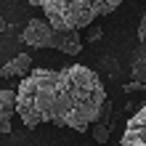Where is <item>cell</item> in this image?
Segmentation results:
<instances>
[{
    "label": "cell",
    "mask_w": 146,
    "mask_h": 146,
    "mask_svg": "<svg viewBox=\"0 0 146 146\" xmlns=\"http://www.w3.org/2000/svg\"><path fill=\"white\" fill-rule=\"evenodd\" d=\"M21 40L29 48H56L66 56H77L82 50V40L74 29H53L45 19H32L24 27Z\"/></svg>",
    "instance_id": "3"
},
{
    "label": "cell",
    "mask_w": 146,
    "mask_h": 146,
    "mask_svg": "<svg viewBox=\"0 0 146 146\" xmlns=\"http://www.w3.org/2000/svg\"><path fill=\"white\" fill-rule=\"evenodd\" d=\"M88 40H90V42H96V40H101V29H96V32H90V35H88Z\"/></svg>",
    "instance_id": "11"
},
{
    "label": "cell",
    "mask_w": 146,
    "mask_h": 146,
    "mask_svg": "<svg viewBox=\"0 0 146 146\" xmlns=\"http://www.w3.org/2000/svg\"><path fill=\"white\" fill-rule=\"evenodd\" d=\"M16 111V93L0 90V133H11V117Z\"/></svg>",
    "instance_id": "6"
},
{
    "label": "cell",
    "mask_w": 146,
    "mask_h": 146,
    "mask_svg": "<svg viewBox=\"0 0 146 146\" xmlns=\"http://www.w3.org/2000/svg\"><path fill=\"white\" fill-rule=\"evenodd\" d=\"M138 37H141V40H146V13L141 16V24H138Z\"/></svg>",
    "instance_id": "9"
},
{
    "label": "cell",
    "mask_w": 146,
    "mask_h": 146,
    "mask_svg": "<svg viewBox=\"0 0 146 146\" xmlns=\"http://www.w3.org/2000/svg\"><path fill=\"white\" fill-rule=\"evenodd\" d=\"M50 146H53V143H50Z\"/></svg>",
    "instance_id": "15"
},
{
    "label": "cell",
    "mask_w": 146,
    "mask_h": 146,
    "mask_svg": "<svg viewBox=\"0 0 146 146\" xmlns=\"http://www.w3.org/2000/svg\"><path fill=\"white\" fill-rule=\"evenodd\" d=\"M0 32H5V19L0 16Z\"/></svg>",
    "instance_id": "12"
},
{
    "label": "cell",
    "mask_w": 146,
    "mask_h": 146,
    "mask_svg": "<svg viewBox=\"0 0 146 146\" xmlns=\"http://www.w3.org/2000/svg\"><path fill=\"white\" fill-rule=\"evenodd\" d=\"M32 69V56L29 53H16L8 64L0 66V77H27Z\"/></svg>",
    "instance_id": "5"
},
{
    "label": "cell",
    "mask_w": 146,
    "mask_h": 146,
    "mask_svg": "<svg viewBox=\"0 0 146 146\" xmlns=\"http://www.w3.org/2000/svg\"><path fill=\"white\" fill-rule=\"evenodd\" d=\"M106 106V90L98 74L82 64L64 69H35L16 90V111L27 127L53 122L85 133Z\"/></svg>",
    "instance_id": "1"
},
{
    "label": "cell",
    "mask_w": 146,
    "mask_h": 146,
    "mask_svg": "<svg viewBox=\"0 0 146 146\" xmlns=\"http://www.w3.org/2000/svg\"><path fill=\"white\" fill-rule=\"evenodd\" d=\"M93 138H96V141H101V143H106V138H109V127L106 125H93Z\"/></svg>",
    "instance_id": "8"
},
{
    "label": "cell",
    "mask_w": 146,
    "mask_h": 146,
    "mask_svg": "<svg viewBox=\"0 0 146 146\" xmlns=\"http://www.w3.org/2000/svg\"><path fill=\"white\" fill-rule=\"evenodd\" d=\"M119 146H146V106H141L127 119Z\"/></svg>",
    "instance_id": "4"
},
{
    "label": "cell",
    "mask_w": 146,
    "mask_h": 146,
    "mask_svg": "<svg viewBox=\"0 0 146 146\" xmlns=\"http://www.w3.org/2000/svg\"><path fill=\"white\" fill-rule=\"evenodd\" d=\"M0 80H3V77H0Z\"/></svg>",
    "instance_id": "14"
},
{
    "label": "cell",
    "mask_w": 146,
    "mask_h": 146,
    "mask_svg": "<svg viewBox=\"0 0 146 146\" xmlns=\"http://www.w3.org/2000/svg\"><path fill=\"white\" fill-rule=\"evenodd\" d=\"M125 90H127V93H135V90H143V85L133 80V82H127V85H125Z\"/></svg>",
    "instance_id": "10"
},
{
    "label": "cell",
    "mask_w": 146,
    "mask_h": 146,
    "mask_svg": "<svg viewBox=\"0 0 146 146\" xmlns=\"http://www.w3.org/2000/svg\"><path fill=\"white\" fill-rule=\"evenodd\" d=\"M125 0H42L45 21L53 29H74L80 32L90 27L98 16L111 13Z\"/></svg>",
    "instance_id": "2"
},
{
    "label": "cell",
    "mask_w": 146,
    "mask_h": 146,
    "mask_svg": "<svg viewBox=\"0 0 146 146\" xmlns=\"http://www.w3.org/2000/svg\"><path fill=\"white\" fill-rule=\"evenodd\" d=\"M29 5H42V0H27Z\"/></svg>",
    "instance_id": "13"
},
{
    "label": "cell",
    "mask_w": 146,
    "mask_h": 146,
    "mask_svg": "<svg viewBox=\"0 0 146 146\" xmlns=\"http://www.w3.org/2000/svg\"><path fill=\"white\" fill-rule=\"evenodd\" d=\"M133 77H135V82H141L143 88H146V40L141 42L138 53H135V61H133Z\"/></svg>",
    "instance_id": "7"
}]
</instances>
